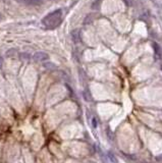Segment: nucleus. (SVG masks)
<instances>
[{
  "mask_svg": "<svg viewBox=\"0 0 162 163\" xmlns=\"http://www.w3.org/2000/svg\"><path fill=\"white\" fill-rule=\"evenodd\" d=\"M161 69H162V67H161Z\"/></svg>",
  "mask_w": 162,
  "mask_h": 163,
  "instance_id": "nucleus-19",
  "label": "nucleus"
},
{
  "mask_svg": "<svg viewBox=\"0 0 162 163\" xmlns=\"http://www.w3.org/2000/svg\"><path fill=\"white\" fill-rule=\"evenodd\" d=\"M97 125H98L97 118H96V117H93V118H92V126L94 128H97Z\"/></svg>",
  "mask_w": 162,
  "mask_h": 163,
  "instance_id": "nucleus-15",
  "label": "nucleus"
},
{
  "mask_svg": "<svg viewBox=\"0 0 162 163\" xmlns=\"http://www.w3.org/2000/svg\"><path fill=\"white\" fill-rule=\"evenodd\" d=\"M83 97H84V99L86 100V101H88V102L92 101V99H93L92 95H91V92L88 88H86V89L83 91Z\"/></svg>",
  "mask_w": 162,
  "mask_h": 163,
  "instance_id": "nucleus-6",
  "label": "nucleus"
},
{
  "mask_svg": "<svg viewBox=\"0 0 162 163\" xmlns=\"http://www.w3.org/2000/svg\"><path fill=\"white\" fill-rule=\"evenodd\" d=\"M107 157L108 159H109V161H111L112 163H118V161H117V158L114 156V154L112 153V152H108L107 153Z\"/></svg>",
  "mask_w": 162,
  "mask_h": 163,
  "instance_id": "nucleus-9",
  "label": "nucleus"
},
{
  "mask_svg": "<svg viewBox=\"0 0 162 163\" xmlns=\"http://www.w3.org/2000/svg\"><path fill=\"white\" fill-rule=\"evenodd\" d=\"M70 36H71V39L74 43H81L82 42V35H81V30L76 29L74 31H71L70 33Z\"/></svg>",
  "mask_w": 162,
  "mask_h": 163,
  "instance_id": "nucleus-3",
  "label": "nucleus"
},
{
  "mask_svg": "<svg viewBox=\"0 0 162 163\" xmlns=\"http://www.w3.org/2000/svg\"><path fill=\"white\" fill-rule=\"evenodd\" d=\"M153 47H154V48H156V50H155V53H156L158 56H160V55H161V53H160V47H159L158 45L156 44V43H155V44H153Z\"/></svg>",
  "mask_w": 162,
  "mask_h": 163,
  "instance_id": "nucleus-14",
  "label": "nucleus"
},
{
  "mask_svg": "<svg viewBox=\"0 0 162 163\" xmlns=\"http://www.w3.org/2000/svg\"><path fill=\"white\" fill-rule=\"evenodd\" d=\"M60 74H61V78H62L65 82H69V76H67V74H65V72H63V70H60Z\"/></svg>",
  "mask_w": 162,
  "mask_h": 163,
  "instance_id": "nucleus-12",
  "label": "nucleus"
},
{
  "mask_svg": "<svg viewBox=\"0 0 162 163\" xmlns=\"http://www.w3.org/2000/svg\"><path fill=\"white\" fill-rule=\"evenodd\" d=\"M91 16H92V14H88V16H86V18H85V21H84V23L85 25H88V23H90L91 21H93V18H91Z\"/></svg>",
  "mask_w": 162,
  "mask_h": 163,
  "instance_id": "nucleus-13",
  "label": "nucleus"
},
{
  "mask_svg": "<svg viewBox=\"0 0 162 163\" xmlns=\"http://www.w3.org/2000/svg\"><path fill=\"white\" fill-rule=\"evenodd\" d=\"M20 59L21 60H23V61H28V60H30L31 59V55L29 54V53H27V52H22V53H20Z\"/></svg>",
  "mask_w": 162,
  "mask_h": 163,
  "instance_id": "nucleus-8",
  "label": "nucleus"
},
{
  "mask_svg": "<svg viewBox=\"0 0 162 163\" xmlns=\"http://www.w3.org/2000/svg\"><path fill=\"white\" fill-rule=\"evenodd\" d=\"M49 55L43 51H38L33 55V60L36 62H42V61H48Z\"/></svg>",
  "mask_w": 162,
  "mask_h": 163,
  "instance_id": "nucleus-2",
  "label": "nucleus"
},
{
  "mask_svg": "<svg viewBox=\"0 0 162 163\" xmlns=\"http://www.w3.org/2000/svg\"><path fill=\"white\" fill-rule=\"evenodd\" d=\"M2 65H3V57L0 56V68L2 67Z\"/></svg>",
  "mask_w": 162,
  "mask_h": 163,
  "instance_id": "nucleus-16",
  "label": "nucleus"
},
{
  "mask_svg": "<svg viewBox=\"0 0 162 163\" xmlns=\"http://www.w3.org/2000/svg\"><path fill=\"white\" fill-rule=\"evenodd\" d=\"M1 18H2V16H1V14H0V21H1Z\"/></svg>",
  "mask_w": 162,
  "mask_h": 163,
  "instance_id": "nucleus-18",
  "label": "nucleus"
},
{
  "mask_svg": "<svg viewBox=\"0 0 162 163\" xmlns=\"http://www.w3.org/2000/svg\"><path fill=\"white\" fill-rule=\"evenodd\" d=\"M16 54V48H10L6 51L5 57H7V58H11V57H13Z\"/></svg>",
  "mask_w": 162,
  "mask_h": 163,
  "instance_id": "nucleus-7",
  "label": "nucleus"
},
{
  "mask_svg": "<svg viewBox=\"0 0 162 163\" xmlns=\"http://www.w3.org/2000/svg\"><path fill=\"white\" fill-rule=\"evenodd\" d=\"M43 66L46 68L47 70H51V72H53V70H56L57 69V65H56V64L53 63V62H51V61L44 62Z\"/></svg>",
  "mask_w": 162,
  "mask_h": 163,
  "instance_id": "nucleus-5",
  "label": "nucleus"
},
{
  "mask_svg": "<svg viewBox=\"0 0 162 163\" xmlns=\"http://www.w3.org/2000/svg\"><path fill=\"white\" fill-rule=\"evenodd\" d=\"M87 163H96V162H93V161H88Z\"/></svg>",
  "mask_w": 162,
  "mask_h": 163,
  "instance_id": "nucleus-17",
  "label": "nucleus"
},
{
  "mask_svg": "<svg viewBox=\"0 0 162 163\" xmlns=\"http://www.w3.org/2000/svg\"><path fill=\"white\" fill-rule=\"evenodd\" d=\"M20 3L27 4V5H40L43 3V0H16Z\"/></svg>",
  "mask_w": 162,
  "mask_h": 163,
  "instance_id": "nucleus-4",
  "label": "nucleus"
},
{
  "mask_svg": "<svg viewBox=\"0 0 162 163\" xmlns=\"http://www.w3.org/2000/svg\"><path fill=\"white\" fill-rule=\"evenodd\" d=\"M106 134H107V137L109 140H112V139H113V134H112V132L110 130L109 128H106Z\"/></svg>",
  "mask_w": 162,
  "mask_h": 163,
  "instance_id": "nucleus-11",
  "label": "nucleus"
},
{
  "mask_svg": "<svg viewBox=\"0 0 162 163\" xmlns=\"http://www.w3.org/2000/svg\"><path fill=\"white\" fill-rule=\"evenodd\" d=\"M61 21H62V10L56 9L47 14L42 20V23L47 29H55L60 25Z\"/></svg>",
  "mask_w": 162,
  "mask_h": 163,
  "instance_id": "nucleus-1",
  "label": "nucleus"
},
{
  "mask_svg": "<svg viewBox=\"0 0 162 163\" xmlns=\"http://www.w3.org/2000/svg\"><path fill=\"white\" fill-rule=\"evenodd\" d=\"M99 152H100V157H101V159H102V162L103 163H109V160H108V158L106 157V155H104L101 151H99Z\"/></svg>",
  "mask_w": 162,
  "mask_h": 163,
  "instance_id": "nucleus-10",
  "label": "nucleus"
}]
</instances>
